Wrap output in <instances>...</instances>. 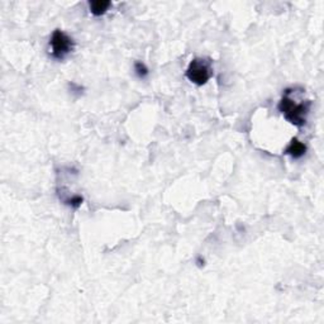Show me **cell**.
I'll use <instances>...</instances> for the list:
<instances>
[{
	"label": "cell",
	"instance_id": "6da1fadb",
	"mask_svg": "<svg viewBox=\"0 0 324 324\" xmlns=\"http://www.w3.org/2000/svg\"><path fill=\"white\" fill-rule=\"evenodd\" d=\"M278 109L288 122L296 126V127H303L307 123V117L309 114L310 109V102L296 103L285 91V95L281 97L280 103H279Z\"/></svg>",
	"mask_w": 324,
	"mask_h": 324
},
{
	"label": "cell",
	"instance_id": "7a4b0ae2",
	"mask_svg": "<svg viewBox=\"0 0 324 324\" xmlns=\"http://www.w3.org/2000/svg\"><path fill=\"white\" fill-rule=\"evenodd\" d=\"M73 39L64 31L56 30L49 38V52L55 60L62 61L73 49Z\"/></svg>",
	"mask_w": 324,
	"mask_h": 324
},
{
	"label": "cell",
	"instance_id": "3957f363",
	"mask_svg": "<svg viewBox=\"0 0 324 324\" xmlns=\"http://www.w3.org/2000/svg\"><path fill=\"white\" fill-rule=\"evenodd\" d=\"M212 73L213 71L210 61L197 57L189 64L185 75L189 79V81H191L195 85L203 86L209 81V79L212 78Z\"/></svg>",
	"mask_w": 324,
	"mask_h": 324
},
{
	"label": "cell",
	"instance_id": "277c9868",
	"mask_svg": "<svg viewBox=\"0 0 324 324\" xmlns=\"http://www.w3.org/2000/svg\"><path fill=\"white\" fill-rule=\"evenodd\" d=\"M284 154L289 155V156L294 160L302 159V157L307 154V146L297 138H292L290 143H289V146L286 147L285 151H284Z\"/></svg>",
	"mask_w": 324,
	"mask_h": 324
},
{
	"label": "cell",
	"instance_id": "5b68a950",
	"mask_svg": "<svg viewBox=\"0 0 324 324\" xmlns=\"http://www.w3.org/2000/svg\"><path fill=\"white\" fill-rule=\"evenodd\" d=\"M110 7H112V3L108 2V0H93V2L89 3L90 13L95 17L104 15Z\"/></svg>",
	"mask_w": 324,
	"mask_h": 324
},
{
	"label": "cell",
	"instance_id": "8992f818",
	"mask_svg": "<svg viewBox=\"0 0 324 324\" xmlns=\"http://www.w3.org/2000/svg\"><path fill=\"white\" fill-rule=\"evenodd\" d=\"M134 72H136V75L138 76L139 79H146L147 76H148L149 70L148 67L143 64V62L136 61L134 62Z\"/></svg>",
	"mask_w": 324,
	"mask_h": 324
},
{
	"label": "cell",
	"instance_id": "52a82bcc",
	"mask_svg": "<svg viewBox=\"0 0 324 324\" xmlns=\"http://www.w3.org/2000/svg\"><path fill=\"white\" fill-rule=\"evenodd\" d=\"M83 202H84V197L83 196H80V195H75V196H72V197H70V199L65 200V204L70 205L71 208H75V209H76V208H79L81 204H83Z\"/></svg>",
	"mask_w": 324,
	"mask_h": 324
}]
</instances>
